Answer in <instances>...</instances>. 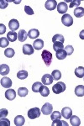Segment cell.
Segmentation results:
<instances>
[{
  "instance_id": "cell-36",
  "label": "cell",
  "mask_w": 84,
  "mask_h": 126,
  "mask_svg": "<svg viewBox=\"0 0 84 126\" xmlns=\"http://www.w3.org/2000/svg\"><path fill=\"white\" fill-rule=\"evenodd\" d=\"M0 125L1 126H10V120L7 118H1L0 119Z\"/></svg>"
},
{
  "instance_id": "cell-12",
  "label": "cell",
  "mask_w": 84,
  "mask_h": 126,
  "mask_svg": "<svg viewBox=\"0 0 84 126\" xmlns=\"http://www.w3.org/2000/svg\"><path fill=\"white\" fill-rule=\"evenodd\" d=\"M0 82H1L2 87H3L4 88H9L12 86V80L9 78H7V77H3L1 79Z\"/></svg>"
},
{
  "instance_id": "cell-40",
  "label": "cell",
  "mask_w": 84,
  "mask_h": 126,
  "mask_svg": "<svg viewBox=\"0 0 84 126\" xmlns=\"http://www.w3.org/2000/svg\"><path fill=\"white\" fill-rule=\"evenodd\" d=\"M8 113H9V112L6 109H2L1 110H0V117L1 118H5L7 117Z\"/></svg>"
},
{
  "instance_id": "cell-38",
  "label": "cell",
  "mask_w": 84,
  "mask_h": 126,
  "mask_svg": "<svg viewBox=\"0 0 84 126\" xmlns=\"http://www.w3.org/2000/svg\"><path fill=\"white\" fill-rule=\"evenodd\" d=\"M80 4H81V0H72V1H71L69 7L73 8V7H75V6H77H77H79Z\"/></svg>"
},
{
  "instance_id": "cell-4",
  "label": "cell",
  "mask_w": 84,
  "mask_h": 126,
  "mask_svg": "<svg viewBox=\"0 0 84 126\" xmlns=\"http://www.w3.org/2000/svg\"><path fill=\"white\" fill-rule=\"evenodd\" d=\"M61 23L64 24L65 26H67V27H70L73 24L72 17L70 15H68V14L63 15V16L61 17Z\"/></svg>"
},
{
  "instance_id": "cell-30",
  "label": "cell",
  "mask_w": 84,
  "mask_h": 126,
  "mask_svg": "<svg viewBox=\"0 0 84 126\" xmlns=\"http://www.w3.org/2000/svg\"><path fill=\"white\" fill-rule=\"evenodd\" d=\"M4 55H5V56H7V57L12 58L14 55H15V51H14V50L12 48H7L4 50Z\"/></svg>"
},
{
  "instance_id": "cell-17",
  "label": "cell",
  "mask_w": 84,
  "mask_h": 126,
  "mask_svg": "<svg viewBox=\"0 0 84 126\" xmlns=\"http://www.w3.org/2000/svg\"><path fill=\"white\" fill-rule=\"evenodd\" d=\"M39 35H40V32L36 29L30 30L28 32V37L30 38V39H36V38H38Z\"/></svg>"
},
{
  "instance_id": "cell-41",
  "label": "cell",
  "mask_w": 84,
  "mask_h": 126,
  "mask_svg": "<svg viewBox=\"0 0 84 126\" xmlns=\"http://www.w3.org/2000/svg\"><path fill=\"white\" fill-rule=\"evenodd\" d=\"M7 6H8V1H5V0H1V1H0V8H1L2 9H5Z\"/></svg>"
},
{
  "instance_id": "cell-6",
  "label": "cell",
  "mask_w": 84,
  "mask_h": 126,
  "mask_svg": "<svg viewBox=\"0 0 84 126\" xmlns=\"http://www.w3.org/2000/svg\"><path fill=\"white\" fill-rule=\"evenodd\" d=\"M67 10H68V6L65 2H61V3H59L57 4V11H58L59 14L66 15Z\"/></svg>"
},
{
  "instance_id": "cell-1",
  "label": "cell",
  "mask_w": 84,
  "mask_h": 126,
  "mask_svg": "<svg viewBox=\"0 0 84 126\" xmlns=\"http://www.w3.org/2000/svg\"><path fill=\"white\" fill-rule=\"evenodd\" d=\"M42 59L44 61L45 64L46 65V66H50L51 64V61H52V54L50 51L46 50H44L41 53Z\"/></svg>"
},
{
  "instance_id": "cell-26",
  "label": "cell",
  "mask_w": 84,
  "mask_h": 126,
  "mask_svg": "<svg viewBox=\"0 0 84 126\" xmlns=\"http://www.w3.org/2000/svg\"><path fill=\"white\" fill-rule=\"evenodd\" d=\"M52 41L54 42V43L55 42H61V43H64V41H65L64 36L60 34H55V35L52 37Z\"/></svg>"
},
{
  "instance_id": "cell-20",
  "label": "cell",
  "mask_w": 84,
  "mask_h": 126,
  "mask_svg": "<svg viewBox=\"0 0 84 126\" xmlns=\"http://www.w3.org/2000/svg\"><path fill=\"white\" fill-rule=\"evenodd\" d=\"M75 94L77 97H83L84 96V86L83 85H78L75 88Z\"/></svg>"
},
{
  "instance_id": "cell-11",
  "label": "cell",
  "mask_w": 84,
  "mask_h": 126,
  "mask_svg": "<svg viewBox=\"0 0 84 126\" xmlns=\"http://www.w3.org/2000/svg\"><path fill=\"white\" fill-rule=\"evenodd\" d=\"M5 97L8 99V100H10V101L14 100V99L16 97V92L14 90V89L9 88L5 92Z\"/></svg>"
},
{
  "instance_id": "cell-39",
  "label": "cell",
  "mask_w": 84,
  "mask_h": 126,
  "mask_svg": "<svg viewBox=\"0 0 84 126\" xmlns=\"http://www.w3.org/2000/svg\"><path fill=\"white\" fill-rule=\"evenodd\" d=\"M24 12H25V13L27 14L28 15H34V11H33V9L30 7V6H28V5H26L25 7H24Z\"/></svg>"
},
{
  "instance_id": "cell-25",
  "label": "cell",
  "mask_w": 84,
  "mask_h": 126,
  "mask_svg": "<svg viewBox=\"0 0 84 126\" xmlns=\"http://www.w3.org/2000/svg\"><path fill=\"white\" fill-rule=\"evenodd\" d=\"M39 93L41 94V96L47 97V96H49V94H50V90H49V88L46 86V85H43V86L40 87Z\"/></svg>"
},
{
  "instance_id": "cell-29",
  "label": "cell",
  "mask_w": 84,
  "mask_h": 126,
  "mask_svg": "<svg viewBox=\"0 0 84 126\" xmlns=\"http://www.w3.org/2000/svg\"><path fill=\"white\" fill-rule=\"evenodd\" d=\"M42 86H43V83L42 82H34V84H33V86H32V91L34 93H39L40 87H41Z\"/></svg>"
},
{
  "instance_id": "cell-24",
  "label": "cell",
  "mask_w": 84,
  "mask_h": 126,
  "mask_svg": "<svg viewBox=\"0 0 84 126\" xmlns=\"http://www.w3.org/2000/svg\"><path fill=\"white\" fill-rule=\"evenodd\" d=\"M56 56L58 60H64L67 56V54L65 50H60L56 52Z\"/></svg>"
},
{
  "instance_id": "cell-13",
  "label": "cell",
  "mask_w": 84,
  "mask_h": 126,
  "mask_svg": "<svg viewBox=\"0 0 84 126\" xmlns=\"http://www.w3.org/2000/svg\"><path fill=\"white\" fill-rule=\"evenodd\" d=\"M9 29L12 30V31H15V30H17L18 29H19V21H18L17 19H11L9 21Z\"/></svg>"
},
{
  "instance_id": "cell-31",
  "label": "cell",
  "mask_w": 84,
  "mask_h": 126,
  "mask_svg": "<svg viewBox=\"0 0 84 126\" xmlns=\"http://www.w3.org/2000/svg\"><path fill=\"white\" fill-rule=\"evenodd\" d=\"M51 76L54 80L58 81V80H60L61 78V72L59 70H54L51 73Z\"/></svg>"
},
{
  "instance_id": "cell-19",
  "label": "cell",
  "mask_w": 84,
  "mask_h": 126,
  "mask_svg": "<svg viewBox=\"0 0 84 126\" xmlns=\"http://www.w3.org/2000/svg\"><path fill=\"white\" fill-rule=\"evenodd\" d=\"M18 38V34L15 31H9L7 34V39L9 40V42H14Z\"/></svg>"
},
{
  "instance_id": "cell-37",
  "label": "cell",
  "mask_w": 84,
  "mask_h": 126,
  "mask_svg": "<svg viewBox=\"0 0 84 126\" xmlns=\"http://www.w3.org/2000/svg\"><path fill=\"white\" fill-rule=\"evenodd\" d=\"M65 50H66V52H67V56H71V55L73 53V51H74V48H73L72 46L68 45V46H67L65 47Z\"/></svg>"
},
{
  "instance_id": "cell-35",
  "label": "cell",
  "mask_w": 84,
  "mask_h": 126,
  "mask_svg": "<svg viewBox=\"0 0 84 126\" xmlns=\"http://www.w3.org/2000/svg\"><path fill=\"white\" fill-rule=\"evenodd\" d=\"M9 40L7 39V38L4 37H1L0 38V46L2 48H5L9 46Z\"/></svg>"
},
{
  "instance_id": "cell-18",
  "label": "cell",
  "mask_w": 84,
  "mask_h": 126,
  "mask_svg": "<svg viewBox=\"0 0 84 126\" xmlns=\"http://www.w3.org/2000/svg\"><path fill=\"white\" fill-rule=\"evenodd\" d=\"M9 73V66L7 64H2L0 66V74L2 76H6Z\"/></svg>"
},
{
  "instance_id": "cell-27",
  "label": "cell",
  "mask_w": 84,
  "mask_h": 126,
  "mask_svg": "<svg viewBox=\"0 0 84 126\" xmlns=\"http://www.w3.org/2000/svg\"><path fill=\"white\" fill-rule=\"evenodd\" d=\"M28 89L26 88V87H19V89H18V95H19V97H26L28 95Z\"/></svg>"
},
{
  "instance_id": "cell-21",
  "label": "cell",
  "mask_w": 84,
  "mask_h": 126,
  "mask_svg": "<svg viewBox=\"0 0 84 126\" xmlns=\"http://www.w3.org/2000/svg\"><path fill=\"white\" fill-rule=\"evenodd\" d=\"M70 123H71V125L72 126H79L81 125V120L76 115H73L70 118Z\"/></svg>"
},
{
  "instance_id": "cell-32",
  "label": "cell",
  "mask_w": 84,
  "mask_h": 126,
  "mask_svg": "<svg viewBox=\"0 0 84 126\" xmlns=\"http://www.w3.org/2000/svg\"><path fill=\"white\" fill-rule=\"evenodd\" d=\"M61 117H62V115H61V113H60L59 111H54V112H52L51 114H50V119H51L52 120L60 119Z\"/></svg>"
},
{
  "instance_id": "cell-7",
  "label": "cell",
  "mask_w": 84,
  "mask_h": 126,
  "mask_svg": "<svg viewBox=\"0 0 84 126\" xmlns=\"http://www.w3.org/2000/svg\"><path fill=\"white\" fill-rule=\"evenodd\" d=\"M61 115H62V117H64L66 119H69L72 116V110H71V109L69 107L63 108L62 110H61Z\"/></svg>"
},
{
  "instance_id": "cell-28",
  "label": "cell",
  "mask_w": 84,
  "mask_h": 126,
  "mask_svg": "<svg viewBox=\"0 0 84 126\" xmlns=\"http://www.w3.org/2000/svg\"><path fill=\"white\" fill-rule=\"evenodd\" d=\"M28 77V72L24 70H20L19 72L17 73V78L19 80H24V79L27 78Z\"/></svg>"
},
{
  "instance_id": "cell-5",
  "label": "cell",
  "mask_w": 84,
  "mask_h": 126,
  "mask_svg": "<svg viewBox=\"0 0 84 126\" xmlns=\"http://www.w3.org/2000/svg\"><path fill=\"white\" fill-rule=\"evenodd\" d=\"M52 110H53V106L49 103H45V104L42 106V109H41L42 113H43V114H45V115L51 114Z\"/></svg>"
},
{
  "instance_id": "cell-3",
  "label": "cell",
  "mask_w": 84,
  "mask_h": 126,
  "mask_svg": "<svg viewBox=\"0 0 84 126\" xmlns=\"http://www.w3.org/2000/svg\"><path fill=\"white\" fill-rule=\"evenodd\" d=\"M40 113H41V111L39 108H33V109H30V110L28 111V117L29 119H34L40 116Z\"/></svg>"
},
{
  "instance_id": "cell-15",
  "label": "cell",
  "mask_w": 84,
  "mask_h": 126,
  "mask_svg": "<svg viewBox=\"0 0 84 126\" xmlns=\"http://www.w3.org/2000/svg\"><path fill=\"white\" fill-rule=\"evenodd\" d=\"M27 37H28V33H26V31L24 30H20L19 33H18V40L20 42H24L26 40Z\"/></svg>"
},
{
  "instance_id": "cell-22",
  "label": "cell",
  "mask_w": 84,
  "mask_h": 126,
  "mask_svg": "<svg viewBox=\"0 0 84 126\" xmlns=\"http://www.w3.org/2000/svg\"><path fill=\"white\" fill-rule=\"evenodd\" d=\"M75 75L76 77L79 78H84V67L83 66H78L75 69Z\"/></svg>"
},
{
  "instance_id": "cell-2",
  "label": "cell",
  "mask_w": 84,
  "mask_h": 126,
  "mask_svg": "<svg viewBox=\"0 0 84 126\" xmlns=\"http://www.w3.org/2000/svg\"><path fill=\"white\" fill-rule=\"evenodd\" d=\"M66 90V84L62 82H59L56 83L55 85H53L52 87V91L56 94H60V93H63Z\"/></svg>"
},
{
  "instance_id": "cell-14",
  "label": "cell",
  "mask_w": 84,
  "mask_h": 126,
  "mask_svg": "<svg viewBox=\"0 0 84 126\" xmlns=\"http://www.w3.org/2000/svg\"><path fill=\"white\" fill-rule=\"evenodd\" d=\"M43 46H44V41L40 39H37L33 42V47H34V50H41Z\"/></svg>"
},
{
  "instance_id": "cell-44",
  "label": "cell",
  "mask_w": 84,
  "mask_h": 126,
  "mask_svg": "<svg viewBox=\"0 0 84 126\" xmlns=\"http://www.w3.org/2000/svg\"><path fill=\"white\" fill-rule=\"evenodd\" d=\"M20 2H21V1H18V2H17V1H14V3H19Z\"/></svg>"
},
{
  "instance_id": "cell-8",
  "label": "cell",
  "mask_w": 84,
  "mask_h": 126,
  "mask_svg": "<svg viewBox=\"0 0 84 126\" xmlns=\"http://www.w3.org/2000/svg\"><path fill=\"white\" fill-rule=\"evenodd\" d=\"M53 81H54V79H53L52 76L50 74H45L41 78V82L46 86L50 85L53 82Z\"/></svg>"
},
{
  "instance_id": "cell-9",
  "label": "cell",
  "mask_w": 84,
  "mask_h": 126,
  "mask_svg": "<svg viewBox=\"0 0 84 126\" xmlns=\"http://www.w3.org/2000/svg\"><path fill=\"white\" fill-rule=\"evenodd\" d=\"M34 52L33 46L30 44H24L23 46V53L24 55H32Z\"/></svg>"
},
{
  "instance_id": "cell-10",
  "label": "cell",
  "mask_w": 84,
  "mask_h": 126,
  "mask_svg": "<svg viewBox=\"0 0 84 126\" xmlns=\"http://www.w3.org/2000/svg\"><path fill=\"white\" fill-rule=\"evenodd\" d=\"M57 3L56 0H48L45 3V7L47 10H54L56 8Z\"/></svg>"
},
{
  "instance_id": "cell-34",
  "label": "cell",
  "mask_w": 84,
  "mask_h": 126,
  "mask_svg": "<svg viewBox=\"0 0 84 126\" xmlns=\"http://www.w3.org/2000/svg\"><path fill=\"white\" fill-rule=\"evenodd\" d=\"M52 126H68V124L65 121H61L60 119H56V120H53Z\"/></svg>"
},
{
  "instance_id": "cell-33",
  "label": "cell",
  "mask_w": 84,
  "mask_h": 126,
  "mask_svg": "<svg viewBox=\"0 0 84 126\" xmlns=\"http://www.w3.org/2000/svg\"><path fill=\"white\" fill-rule=\"evenodd\" d=\"M63 48H64V46H63V43H61V42H55L53 44V50L56 52L60 50H63Z\"/></svg>"
},
{
  "instance_id": "cell-16",
  "label": "cell",
  "mask_w": 84,
  "mask_h": 126,
  "mask_svg": "<svg viewBox=\"0 0 84 126\" xmlns=\"http://www.w3.org/2000/svg\"><path fill=\"white\" fill-rule=\"evenodd\" d=\"M25 123V119L22 115H18L14 118V125L16 126H23Z\"/></svg>"
},
{
  "instance_id": "cell-42",
  "label": "cell",
  "mask_w": 84,
  "mask_h": 126,
  "mask_svg": "<svg viewBox=\"0 0 84 126\" xmlns=\"http://www.w3.org/2000/svg\"><path fill=\"white\" fill-rule=\"evenodd\" d=\"M0 28H1V30H0V34H4L5 31H6V27H5L4 24H0Z\"/></svg>"
},
{
  "instance_id": "cell-43",
  "label": "cell",
  "mask_w": 84,
  "mask_h": 126,
  "mask_svg": "<svg viewBox=\"0 0 84 126\" xmlns=\"http://www.w3.org/2000/svg\"><path fill=\"white\" fill-rule=\"evenodd\" d=\"M79 37H80V39L84 40V30H83L81 32H80V34H79Z\"/></svg>"
},
{
  "instance_id": "cell-23",
  "label": "cell",
  "mask_w": 84,
  "mask_h": 126,
  "mask_svg": "<svg viewBox=\"0 0 84 126\" xmlns=\"http://www.w3.org/2000/svg\"><path fill=\"white\" fill-rule=\"evenodd\" d=\"M74 15L77 18H81L84 16V9L82 7H77L76 8V9H74V12H73Z\"/></svg>"
}]
</instances>
